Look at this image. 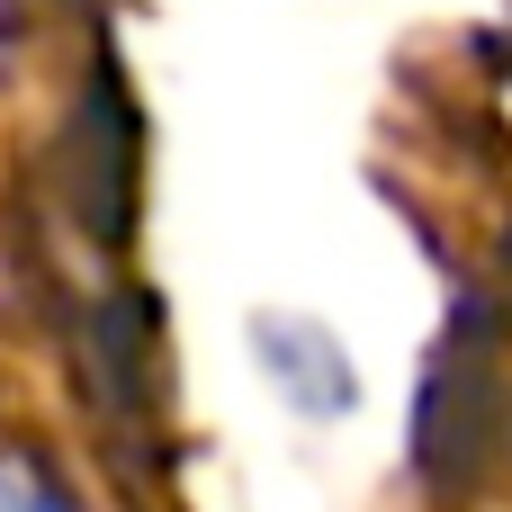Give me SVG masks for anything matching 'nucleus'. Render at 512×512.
I'll use <instances>...</instances> for the list:
<instances>
[{
  "label": "nucleus",
  "instance_id": "1",
  "mask_svg": "<svg viewBox=\"0 0 512 512\" xmlns=\"http://www.w3.org/2000/svg\"><path fill=\"white\" fill-rule=\"evenodd\" d=\"M0 512H72L54 486H36V477H18V468H0Z\"/></svg>",
  "mask_w": 512,
  "mask_h": 512
}]
</instances>
